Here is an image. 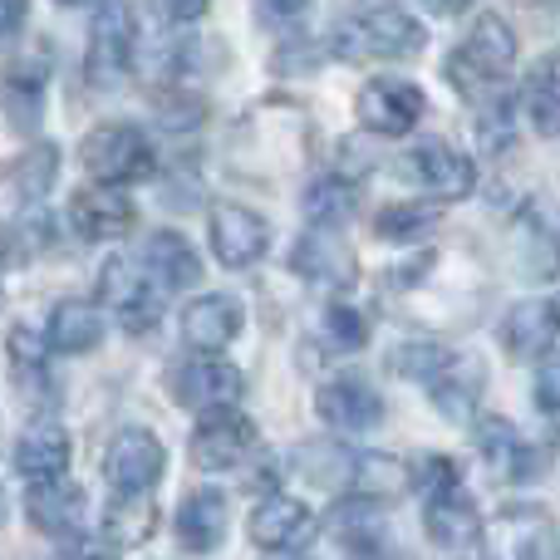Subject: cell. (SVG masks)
I'll return each mask as SVG.
<instances>
[{
  "instance_id": "11",
  "label": "cell",
  "mask_w": 560,
  "mask_h": 560,
  "mask_svg": "<svg viewBox=\"0 0 560 560\" xmlns=\"http://www.w3.org/2000/svg\"><path fill=\"white\" fill-rule=\"evenodd\" d=\"M98 295L118 310L128 335H148V329L158 325V315H163V300L148 285V271L138 261H128V256H114V261L98 271Z\"/></svg>"
},
{
  "instance_id": "3",
  "label": "cell",
  "mask_w": 560,
  "mask_h": 560,
  "mask_svg": "<svg viewBox=\"0 0 560 560\" xmlns=\"http://www.w3.org/2000/svg\"><path fill=\"white\" fill-rule=\"evenodd\" d=\"M79 163L94 183H138L153 173V143L138 133L133 124H98L94 133L79 143Z\"/></svg>"
},
{
  "instance_id": "8",
  "label": "cell",
  "mask_w": 560,
  "mask_h": 560,
  "mask_svg": "<svg viewBox=\"0 0 560 560\" xmlns=\"http://www.w3.org/2000/svg\"><path fill=\"white\" fill-rule=\"evenodd\" d=\"M551 512L546 506H506L482 526L487 560H546L551 556Z\"/></svg>"
},
{
  "instance_id": "45",
  "label": "cell",
  "mask_w": 560,
  "mask_h": 560,
  "mask_svg": "<svg viewBox=\"0 0 560 560\" xmlns=\"http://www.w3.org/2000/svg\"><path fill=\"white\" fill-rule=\"evenodd\" d=\"M59 5H74V0H59Z\"/></svg>"
},
{
  "instance_id": "35",
  "label": "cell",
  "mask_w": 560,
  "mask_h": 560,
  "mask_svg": "<svg viewBox=\"0 0 560 560\" xmlns=\"http://www.w3.org/2000/svg\"><path fill=\"white\" fill-rule=\"evenodd\" d=\"M447 354H453V349L433 345V339H408V345H398L394 354H388V369H394L398 378H418V384L428 388L438 378V369L447 364Z\"/></svg>"
},
{
  "instance_id": "30",
  "label": "cell",
  "mask_w": 560,
  "mask_h": 560,
  "mask_svg": "<svg viewBox=\"0 0 560 560\" xmlns=\"http://www.w3.org/2000/svg\"><path fill=\"white\" fill-rule=\"evenodd\" d=\"M300 207H305L310 226H339V222L354 217L359 192H354L349 177H315V183L305 187V197H300Z\"/></svg>"
},
{
  "instance_id": "28",
  "label": "cell",
  "mask_w": 560,
  "mask_h": 560,
  "mask_svg": "<svg viewBox=\"0 0 560 560\" xmlns=\"http://www.w3.org/2000/svg\"><path fill=\"white\" fill-rule=\"evenodd\" d=\"M502 339L516 359H536L556 349V300H522L502 325Z\"/></svg>"
},
{
  "instance_id": "18",
  "label": "cell",
  "mask_w": 560,
  "mask_h": 560,
  "mask_svg": "<svg viewBox=\"0 0 560 560\" xmlns=\"http://www.w3.org/2000/svg\"><path fill=\"white\" fill-rule=\"evenodd\" d=\"M477 447H482L487 467H492L502 482H532V477L541 472L536 447L526 443L512 418H502V413H482V423H477Z\"/></svg>"
},
{
  "instance_id": "26",
  "label": "cell",
  "mask_w": 560,
  "mask_h": 560,
  "mask_svg": "<svg viewBox=\"0 0 560 560\" xmlns=\"http://www.w3.org/2000/svg\"><path fill=\"white\" fill-rule=\"evenodd\" d=\"M0 108H5L10 128L35 133L39 118H45V65L15 59V65L0 74Z\"/></svg>"
},
{
  "instance_id": "37",
  "label": "cell",
  "mask_w": 560,
  "mask_h": 560,
  "mask_svg": "<svg viewBox=\"0 0 560 560\" xmlns=\"http://www.w3.org/2000/svg\"><path fill=\"white\" fill-rule=\"evenodd\" d=\"M5 349H10V359H15L25 374H45V359H49V345L35 335V329H25V325H15L5 335Z\"/></svg>"
},
{
  "instance_id": "25",
  "label": "cell",
  "mask_w": 560,
  "mask_h": 560,
  "mask_svg": "<svg viewBox=\"0 0 560 560\" xmlns=\"http://www.w3.org/2000/svg\"><path fill=\"white\" fill-rule=\"evenodd\" d=\"M98 339H104V310L94 300H59L49 310L45 325L49 354H89V349H98Z\"/></svg>"
},
{
  "instance_id": "10",
  "label": "cell",
  "mask_w": 560,
  "mask_h": 560,
  "mask_svg": "<svg viewBox=\"0 0 560 560\" xmlns=\"http://www.w3.org/2000/svg\"><path fill=\"white\" fill-rule=\"evenodd\" d=\"M163 443L148 428H118L104 447V477L118 487V492H148V487L163 477Z\"/></svg>"
},
{
  "instance_id": "4",
  "label": "cell",
  "mask_w": 560,
  "mask_h": 560,
  "mask_svg": "<svg viewBox=\"0 0 560 560\" xmlns=\"http://www.w3.org/2000/svg\"><path fill=\"white\" fill-rule=\"evenodd\" d=\"M133 10L124 0H104L89 20V79L98 89H118L128 74H133Z\"/></svg>"
},
{
  "instance_id": "31",
  "label": "cell",
  "mask_w": 560,
  "mask_h": 560,
  "mask_svg": "<svg viewBox=\"0 0 560 560\" xmlns=\"http://www.w3.org/2000/svg\"><path fill=\"white\" fill-rule=\"evenodd\" d=\"M153 526H158V506H153V497H143V492H124L104 516L108 546H143L148 536H153Z\"/></svg>"
},
{
  "instance_id": "17",
  "label": "cell",
  "mask_w": 560,
  "mask_h": 560,
  "mask_svg": "<svg viewBox=\"0 0 560 560\" xmlns=\"http://www.w3.org/2000/svg\"><path fill=\"white\" fill-rule=\"evenodd\" d=\"M246 532H252V546H261V551H271V556H285V551H300V546L315 536V512H310L300 497H266L252 512Z\"/></svg>"
},
{
  "instance_id": "5",
  "label": "cell",
  "mask_w": 560,
  "mask_h": 560,
  "mask_svg": "<svg viewBox=\"0 0 560 560\" xmlns=\"http://www.w3.org/2000/svg\"><path fill=\"white\" fill-rule=\"evenodd\" d=\"M256 443H261V433H256L252 418L236 413V408H212V413L197 423L187 453H192V463L202 467V472H232V467H242L246 457L256 453Z\"/></svg>"
},
{
  "instance_id": "12",
  "label": "cell",
  "mask_w": 560,
  "mask_h": 560,
  "mask_svg": "<svg viewBox=\"0 0 560 560\" xmlns=\"http://www.w3.org/2000/svg\"><path fill=\"white\" fill-rule=\"evenodd\" d=\"M138 222L133 202H128L124 187L114 183H89L69 197V226H74L84 242H118L128 236Z\"/></svg>"
},
{
  "instance_id": "7",
  "label": "cell",
  "mask_w": 560,
  "mask_h": 560,
  "mask_svg": "<svg viewBox=\"0 0 560 560\" xmlns=\"http://www.w3.org/2000/svg\"><path fill=\"white\" fill-rule=\"evenodd\" d=\"M423 108H428L423 89L408 84V79H369V84L359 89V98H354L359 124H364L369 133H378V138L413 133V124L423 118Z\"/></svg>"
},
{
  "instance_id": "36",
  "label": "cell",
  "mask_w": 560,
  "mask_h": 560,
  "mask_svg": "<svg viewBox=\"0 0 560 560\" xmlns=\"http://www.w3.org/2000/svg\"><path fill=\"white\" fill-rule=\"evenodd\" d=\"M55 167H59V153L49 143H30L25 153H20V163L10 167V177H15L20 197H39L49 183H55Z\"/></svg>"
},
{
  "instance_id": "1",
  "label": "cell",
  "mask_w": 560,
  "mask_h": 560,
  "mask_svg": "<svg viewBox=\"0 0 560 560\" xmlns=\"http://www.w3.org/2000/svg\"><path fill=\"white\" fill-rule=\"evenodd\" d=\"M423 45H428V30L398 5H374L364 15H349L329 35V49L339 59H408Z\"/></svg>"
},
{
  "instance_id": "14",
  "label": "cell",
  "mask_w": 560,
  "mask_h": 560,
  "mask_svg": "<svg viewBox=\"0 0 560 560\" xmlns=\"http://www.w3.org/2000/svg\"><path fill=\"white\" fill-rule=\"evenodd\" d=\"M25 516L39 536H55V541H69V536L84 532L89 522V497L84 487L65 482V477H45V482L30 487L25 497Z\"/></svg>"
},
{
  "instance_id": "27",
  "label": "cell",
  "mask_w": 560,
  "mask_h": 560,
  "mask_svg": "<svg viewBox=\"0 0 560 560\" xmlns=\"http://www.w3.org/2000/svg\"><path fill=\"white\" fill-rule=\"evenodd\" d=\"M143 271L163 290H192L202 280V261L183 232H153L143 246Z\"/></svg>"
},
{
  "instance_id": "44",
  "label": "cell",
  "mask_w": 560,
  "mask_h": 560,
  "mask_svg": "<svg viewBox=\"0 0 560 560\" xmlns=\"http://www.w3.org/2000/svg\"><path fill=\"white\" fill-rule=\"evenodd\" d=\"M428 5H433V10H443V15H453V10H463L467 0H428Z\"/></svg>"
},
{
  "instance_id": "2",
  "label": "cell",
  "mask_w": 560,
  "mask_h": 560,
  "mask_svg": "<svg viewBox=\"0 0 560 560\" xmlns=\"http://www.w3.org/2000/svg\"><path fill=\"white\" fill-rule=\"evenodd\" d=\"M516 65V30L502 15H477V25L467 30V39L457 45V55L447 59V79L463 94H477L482 84L502 79Z\"/></svg>"
},
{
  "instance_id": "15",
  "label": "cell",
  "mask_w": 560,
  "mask_h": 560,
  "mask_svg": "<svg viewBox=\"0 0 560 560\" xmlns=\"http://www.w3.org/2000/svg\"><path fill=\"white\" fill-rule=\"evenodd\" d=\"M315 413L325 418L329 428H339V433H364V428L384 423V398L359 374H339V378H329V384H319Z\"/></svg>"
},
{
  "instance_id": "32",
  "label": "cell",
  "mask_w": 560,
  "mask_h": 560,
  "mask_svg": "<svg viewBox=\"0 0 560 560\" xmlns=\"http://www.w3.org/2000/svg\"><path fill=\"white\" fill-rule=\"evenodd\" d=\"M329 526H335V536L345 546H354V551H378V541H384V522H378V512H374L369 497H349V502H339L335 516H329Z\"/></svg>"
},
{
  "instance_id": "34",
  "label": "cell",
  "mask_w": 560,
  "mask_h": 560,
  "mask_svg": "<svg viewBox=\"0 0 560 560\" xmlns=\"http://www.w3.org/2000/svg\"><path fill=\"white\" fill-rule=\"evenodd\" d=\"M433 222H438V207L394 202V207H378L374 212V236H384V242H413V236H423Z\"/></svg>"
},
{
  "instance_id": "19",
  "label": "cell",
  "mask_w": 560,
  "mask_h": 560,
  "mask_svg": "<svg viewBox=\"0 0 560 560\" xmlns=\"http://www.w3.org/2000/svg\"><path fill=\"white\" fill-rule=\"evenodd\" d=\"M345 487L369 502H398L413 492V463H404L398 453H349Z\"/></svg>"
},
{
  "instance_id": "22",
  "label": "cell",
  "mask_w": 560,
  "mask_h": 560,
  "mask_svg": "<svg viewBox=\"0 0 560 560\" xmlns=\"http://www.w3.org/2000/svg\"><path fill=\"white\" fill-rule=\"evenodd\" d=\"M423 532L433 546H472L482 536V516H477L472 497L457 492L453 487H438L428 492V506H423Z\"/></svg>"
},
{
  "instance_id": "9",
  "label": "cell",
  "mask_w": 560,
  "mask_h": 560,
  "mask_svg": "<svg viewBox=\"0 0 560 560\" xmlns=\"http://www.w3.org/2000/svg\"><path fill=\"white\" fill-rule=\"evenodd\" d=\"M212 252L226 271H246L271 252V222L242 202L212 207Z\"/></svg>"
},
{
  "instance_id": "20",
  "label": "cell",
  "mask_w": 560,
  "mask_h": 560,
  "mask_svg": "<svg viewBox=\"0 0 560 560\" xmlns=\"http://www.w3.org/2000/svg\"><path fill=\"white\" fill-rule=\"evenodd\" d=\"M242 300L236 295H202L183 310V339L202 354H217L226 349L236 335H242Z\"/></svg>"
},
{
  "instance_id": "38",
  "label": "cell",
  "mask_w": 560,
  "mask_h": 560,
  "mask_svg": "<svg viewBox=\"0 0 560 560\" xmlns=\"http://www.w3.org/2000/svg\"><path fill=\"white\" fill-rule=\"evenodd\" d=\"M158 124L163 128H197L202 124V104L197 98H187V94H167V98H158Z\"/></svg>"
},
{
  "instance_id": "29",
  "label": "cell",
  "mask_w": 560,
  "mask_h": 560,
  "mask_svg": "<svg viewBox=\"0 0 560 560\" xmlns=\"http://www.w3.org/2000/svg\"><path fill=\"white\" fill-rule=\"evenodd\" d=\"M522 108L532 118V128L541 138H556L560 128V74H556V59H536L532 74H526V89H522Z\"/></svg>"
},
{
  "instance_id": "33",
  "label": "cell",
  "mask_w": 560,
  "mask_h": 560,
  "mask_svg": "<svg viewBox=\"0 0 560 560\" xmlns=\"http://www.w3.org/2000/svg\"><path fill=\"white\" fill-rule=\"evenodd\" d=\"M319 339H325L329 349H364L369 339V315L364 310H354L349 300H329L325 310H319Z\"/></svg>"
},
{
  "instance_id": "6",
  "label": "cell",
  "mask_w": 560,
  "mask_h": 560,
  "mask_svg": "<svg viewBox=\"0 0 560 560\" xmlns=\"http://www.w3.org/2000/svg\"><path fill=\"white\" fill-rule=\"evenodd\" d=\"M167 394H173L183 408L212 413V408H232L236 398L246 394V378H242V369L226 364V359L197 354V359H187V364L173 369V378H167Z\"/></svg>"
},
{
  "instance_id": "24",
  "label": "cell",
  "mask_w": 560,
  "mask_h": 560,
  "mask_svg": "<svg viewBox=\"0 0 560 560\" xmlns=\"http://www.w3.org/2000/svg\"><path fill=\"white\" fill-rule=\"evenodd\" d=\"M438 413L447 423H463L477 413V398H482V359L477 354H447V364L438 369V378L428 384Z\"/></svg>"
},
{
  "instance_id": "43",
  "label": "cell",
  "mask_w": 560,
  "mask_h": 560,
  "mask_svg": "<svg viewBox=\"0 0 560 560\" xmlns=\"http://www.w3.org/2000/svg\"><path fill=\"white\" fill-rule=\"evenodd\" d=\"M69 560H118V546H108V541H79Z\"/></svg>"
},
{
  "instance_id": "41",
  "label": "cell",
  "mask_w": 560,
  "mask_h": 560,
  "mask_svg": "<svg viewBox=\"0 0 560 560\" xmlns=\"http://www.w3.org/2000/svg\"><path fill=\"white\" fill-rule=\"evenodd\" d=\"M153 10L167 25H192V20H202L212 10V0H153Z\"/></svg>"
},
{
  "instance_id": "42",
  "label": "cell",
  "mask_w": 560,
  "mask_h": 560,
  "mask_svg": "<svg viewBox=\"0 0 560 560\" xmlns=\"http://www.w3.org/2000/svg\"><path fill=\"white\" fill-rule=\"evenodd\" d=\"M25 15H30V0H0V39L15 35L25 25Z\"/></svg>"
},
{
  "instance_id": "16",
  "label": "cell",
  "mask_w": 560,
  "mask_h": 560,
  "mask_svg": "<svg viewBox=\"0 0 560 560\" xmlns=\"http://www.w3.org/2000/svg\"><path fill=\"white\" fill-rule=\"evenodd\" d=\"M290 266H295V276H305L319 290H349L359 276L354 252L335 236V226H310L295 242V252H290Z\"/></svg>"
},
{
  "instance_id": "23",
  "label": "cell",
  "mask_w": 560,
  "mask_h": 560,
  "mask_svg": "<svg viewBox=\"0 0 560 560\" xmlns=\"http://www.w3.org/2000/svg\"><path fill=\"white\" fill-rule=\"evenodd\" d=\"M69 467V433L55 418H35L25 433L15 438V472L30 482H45V477H65Z\"/></svg>"
},
{
  "instance_id": "13",
  "label": "cell",
  "mask_w": 560,
  "mask_h": 560,
  "mask_svg": "<svg viewBox=\"0 0 560 560\" xmlns=\"http://www.w3.org/2000/svg\"><path fill=\"white\" fill-rule=\"evenodd\" d=\"M398 167H404L418 187H428L433 197H443V202H463V197H472V187H477L472 158L457 153L453 143H418L413 153H404Z\"/></svg>"
},
{
  "instance_id": "40",
  "label": "cell",
  "mask_w": 560,
  "mask_h": 560,
  "mask_svg": "<svg viewBox=\"0 0 560 560\" xmlns=\"http://www.w3.org/2000/svg\"><path fill=\"white\" fill-rule=\"evenodd\" d=\"M536 404H541L546 418H556L560 408V374H556V349L541 354V374H536Z\"/></svg>"
},
{
  "instance_id": "39",
  "label": "cell",
  "mask_w": 560,
  "mask_h": 560,
  "mask_svg": "<svg viewBox=\"0 0 560 560\" xmlns=\"http://www.w3.org/2000/svg\"><path fill=\"white\" fill-rule=\"evenodd\" d=\"M310 5H315V0H256V20H261L266 30H285V25H295V20H305Z\"/></svg>"
},
{
  "instance_id": "21",
  "label": "cell",
  "mask_w": 560,
  "mask_h": 560,
  "mask_svg": "<svg viewBox=\"0 0 560 560\" xmlns=\"http://www.w3.org/2000/svg\"><path fill=\"white\" fill-rule=\"evenodd\" d=\"M226 522H232L226 497L212 492V487H197V492H187L183 506H177V546L192 551V556L217 551L222 536H226Z\"/></svg>"
}]
</instances>
